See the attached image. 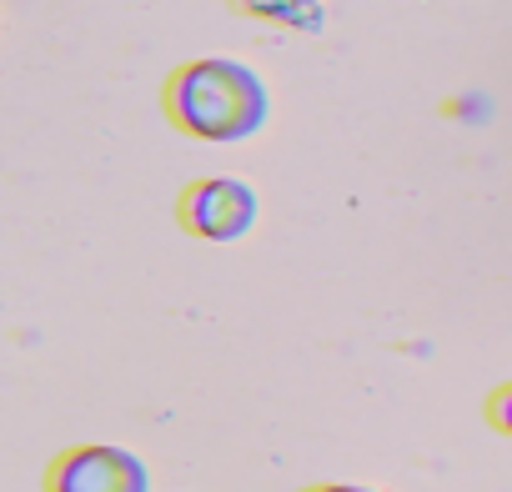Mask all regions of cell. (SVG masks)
<instances>
[{
  "mask_svg": "<svg viewBox=\"0 0 512 492\" xmlns=\"http://www.w3.org/2000/svg\"><path fill=\"white\" fill-rule=\"evenodd\" d=\"M307 492H372V487H357V482H322V487H307Z\"/></svg>",
  "mask_w": 512,
  "mask_h": 492,
  "instance_id": "277c9868",
  "label": "cell"
},
{
  "mask_svg": "<svg viewBox=\"0 0 512 492\" xmlns=\"http://www.w3.org/2000/svg\"><path fill=\"white\" fill-rule=\"evenodd\" d=\"M176 221L201 241H241L256 221V191L241 176L191 181L176 201Z\"/></svg>",
  "mask_w": 512,
  "mask_h": 492,
  "instance_id": "3957f363",
  "label": "cell"
},
{
  "mask_svg": "<svg viewBox=\"0 0 512 492\" xmlns=\"http://www.w3.org/2000/svg\"><path fill=\"white\" fill-rule=\"evenodd\" d=\"M166 116L176 121V131L196 136V141H246L267 126L272 116V96L246 61L231 56H201L171 71L166 81Z\"/></svg>",
  "mask_w": 512,
  "mask_h": 492,
  "instance_id": "6da1fadb",
  "label": "cell"
},
{
  "mask_svg": "<svg viewBox=\"0 0 512 492\" xmlns=\"http://www.w3.org/2000/svg\"><path fill=\"white\" fill-rule=\"evenodd\" d=\"M46 492H151V472L126 447L81 442V447H66L51 462Z\"/></svg>",
  "mask_w": 512,
  "mask_h": 492,
  "instance_id": "7a4b0ae2",
  "label": "cell"
}]
</instances>
